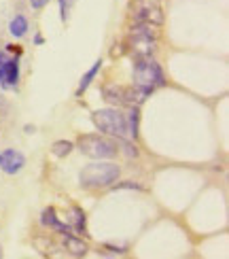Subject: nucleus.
I'll return each mask as SVG.
<instances>
[{
  "label": "nucleus",
  "instance_id": "obj_1",
  "mask_svg": "<svg viewBox=\"0 0 229 259\" xmlns=\"http://www.w3.org/2000/svg\"><path fill=\"white\" fill-rule=\"evenodd\" d=\"M134 85L145 90H155L163 85V72L151 56H138L134 64Z\"/></svg>",
  "mask_w": 229,
  "mask_h": 259
},
{
  "label": "nucleus",
  "instance_id": "obj_2",
  "mask_svg": "<svg viewBox=\"0 0 229 259\" xmlns=\"http://www.w3.org/2000/svg\"><path fill=\"white\" fill-rule=\"evenodd\" d=\"M94 123L100 132L108 134V136H115L119 140H127L129 138V130H127V119L125 115H121L115 109H102V111H96L94 113Z\"/></svg>",
  "mask_w": 229,
  "mask_h": 259
},
{
  "label": "nucleus",
  "instance_id": "obj_3",
  "mask_svg": "<svg viewBox=\"0 0 229 259\" xmlns=\"http://www.w3.org/2000/svg\"><path fill=\"white\" fill-rule=\"evenodd\" d=\"M119 166L117 164H89L81 170L79 181L83 187H108L111 183L119 179Z\"/></svg>",
  "mask_w": 229,
  "mask_h": 259
},
{
  "label": "nucleus",
  "instance_id": "obj_4",
  "mask_svg": "<svg viewBox=\"0 0 229 259\" xmlns=\"http://www.w3.org/2000/svg\"><path fill=\"white\" fill-rule=\"evenodd\" d=\"M104 98L113 104H125V106H138L143 104L151 90H145V88H138V85H132V88H123V85H117V83H108L104 85Z\"/></svg>",
  "mask_w": 229,
  "mask_h": 259
},
{
  "label": "nucleus",
  "instance_id": "obj_5",
  "mask_svg": "<svg viewBox=\"0 0 229 259\" xmlns=\"http://www.w3.org/2000/svg\"><path fill=\"white\" fill-rule=\"evenodd\" d=\"M79 151L87 157H94V159H111L117 155V143L115 140H108L104 136H98V134H87L79 138Z\"/></svg>",
  "mask_w": 229,
  "mask_h": 259
},
{
  "label": "nucleus",
  "instance_id": "obj_6",
  "mask_svg": "<svg viewBox=\"0 0 229 259\" xmlns=\"http://www.w3.org/2000/svg\"><path fill=\"white\" fill-rule=\"evenodd\" d=\"M26 166V157L15 149H7L0 153V168L7 175H17V172Z\"/></svg>",
  "mask_w": 229,
  "mask_h": 259
},
{
  "label": "nucleus",
  "instance_id": "obj_7",
  "mask_svg": "<svg viewBox=\"0 0 229 259\" xmlns=\"http://www.w3.org/2000/svg\"><path fill=\"white\" fill-rule=\"evenodd\" d=\"M136 24H153V26H161L163 24V13L159 7H140L134 13Z\"/></svg>",
  "mask_w": 229,
  "mask_h": 259
},
{
  "label": "nucleus",
  "instance_id": "obj_8",
  "mask_svg": "<svg viewBox=\"0 0 229 259\" xmlns=\"http://www.w3.org/2000/svg\"><path fill=\"white\" fill-rule=\"evenodd\" d=\"M19 79V64L17 60H7L5 66L0 68V81H3V88H15Z\"/></svg>",
  "mask_w": 229,
  "mask_h": 259
},
{
  "label": "nucleus",
  "instance_id": "obj_9",
  "mask_svg": "<svg viewBox=\"0 0 229 259\" xmlns=\"http://www.w3.org/2000/svg\"><path fill=\"white\" fill-rule=\"evenodd\" d=\"M132 40V51L136 56H151L155 49V38H145V36H129Z\"/></svg>",
  "mask_w": 229,
  "mask_h": 259
},
{
  "label": "nucleus",
  "instance_id": "obj_10",
  "mask_svg": "<svg viewBox=\"0 0 229 259\" xmlns=\"http://www.w3.org/2000/svg\"><path fill=\"white\" fill-rule=\"evenodd\" d=\"M40 223L45 225V228H53V230H58V232H64V234H68V232H70V225H66V223H60V219L56 217V210H53V208H47V210H42Z\"/></svg>",
  "mask_w": 229,
  "mask_h": 259
},
{
  "label": "nucleus",
  "instance_id": "obj_11",
  "mask_svg": "<svg viewBox=\"0 0 229 259\" xmlns=\"http://www.w3.org/2000/svg\"><path fill=\"white\" fill-rule=\"evenodd\" d=\"M9 32L13 34L15 38H21L28 32V19L24 15H17L11 19V24H9Z\"/></svg>",
  "mask_w": 229,
  "mask_h": 259
},
{
  "label": "nucleus",
  "instance_id": "obj_12",
  "mask_svg": "<svg viewBox=\"0 0 229 259\" xmlns=\"http://www.w3.org/2000/svg\"><path fill=\"white\" fill-rule=\"evenodd\" d=\"M66 249L72 253V255H85L87 253V244L79 238H74V236H66Z\"/></svg>",
  "mask_w": 229,
  "mask_h": 259
},
{
  "label": "nucleus",
  "instance_id": "obj_13",
  "mask_svg": "<svg viewBox=\"0 0 229 259\" xmlns=\"http://www.w3.org/2000/svg\"><path fill=\"white\" fill-rule=\"evenodd\" d=\"M100 66H102V60H98V62L94 64V66H91L89 70H87V74L81 79V85H79V90H76V94H83L87 88H89V83L94 81V77L98 74V70H100Z\"/></svg>",
  "mask_w": 229,
  "mask_h": 259
},
{
  "label": "nucleus",
  "instance_id": "obj_14",
  "mask_svg": "<svg viewBox=\"0 0 229 259\" xmlns=\"http://www.w3.org/2000/svg\"><path fill=\"white\" fill-rule=\"evenodd\" d=\"M129 117H125L127 119V130H129V136L136 138L138 136V119H140V115H138V106H129Z\"/></svg>",
  "mask_w": 229,
  "mask_h": 259
},
{
  "label": "nucleus",
  "instance_id": "obj_15",
  "mask_svg": "<svg viewBox=\"0 0 229 259\" xmlns=\"http://www.w3.org/2000/svg\"><path fill=\"white\" fill-rule=\"evenodd\" d=\"M70 151H72V143H68V140H58V143H53V147H51V153L56 157H66V155H70Z\"/></svg>",
  "mask_w": 229,
  "mask_h": 259
},
{
  "label": "nucleus",
  "instance_id": "obj_16",
  "mask_svg": "<svg viewBox=\"0 0 229 259\" xmlns=\"http://www.w3.org/2000/svg\"><path fill=\"white\" fill-rule=\"evenodd\" d=\"M74 0H60V13H62V21H66L70 17V9H72Z\"/></svg>",
  "mask_w": 229,
  "mask_h": 259
},
{
  "label": "nucleus",
  "instance_id": "obj_17",
  "mask_svg": "<svg viewBox=\"0 0 229 259\" xmlns=\"http://www.w3.org/2000/svg\"><path fill=\"white\" fill-rule=\"evenodd\" d=\"M121 147H123V153H125L127 157H136V155H138V149L129 145L127 140H121Z\"/></svg>",
  "mask_w": 229,
  "mask_h": 259
},
{
  "label": "nucleus",
  "instance_id": "obj_18",
  "mask_svg": "<svg viewBox=\"0 0 229 259\" xmlns=\"http://www.w3.org/2000/svg\"><path fill=\"white\" fill-rule=\"evenodd\" d=\"M115 189H143V187H140V185H136V183H123V185H117Z\"/></svg>",
  "mask_w": 229,
  "mask_h": 259
},
{
  "label": "nucleus",
  "instance_id": "obj_19",
  "mask_svg": "<svg viewBox=\"0 0 229 259\" xmlns=\"http://www.w3.org/2000/svg\"><path fill=\"white\" fill-rule=\"evenodd\" d=\"M47 3H49V0H30V7L32 9H42Z\"/></svg>",
  "mask_w": 229,
  "mask_h": 259
},
{
  "label": "nucleus",
  "instance_id": "obj_20",
  "mask_svg": "<svg viewBox=\"0 0 229 259\" xmlns=\"http://www.w3.org/2000/svg\"><path fill=\"white\" fill-rule=\"evenodd\" d=\"M9 60V56H7V53H3V51H0V68H3L5 66V62Z\"/></svg>",
  "mask_w": 229,
  "mask_h": 259
},
{
  "label": "nucleus",
  "instance_id": "obj_21",
  "mask_svg": "<svg viewBox=\"0 0 229 259\" xmlns=\"http://www.w3.org/2000/svg\"><path fill=\"white\" fill-rule=\"evenodd\" d=\"M34 42H36V45H42V36H40V34H38V36H36V38H34Z\"/></svg>",
  "mask_w": 229,
  "mask_h": 259
},
{
  "label": "nucleus",
  "instance_id": "obj_22",
  "mask_svg": "<svg viewBox=\"0 0 229 259\" xmlns=\"http://www.w3.org/2000/svg\"><path fill=\"white\" fill-rule=\"evenodd\" d=\"M0 255H3V246H0Z\"/></svg>",
  "mask_w": 229,
  "mask_h": 259
}]
</instances>
